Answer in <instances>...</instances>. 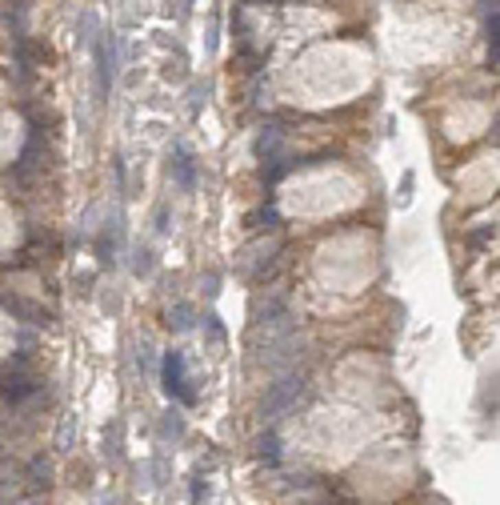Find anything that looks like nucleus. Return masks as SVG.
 Wrapping results in <instances>:
<instances>
[{"label":"nucleus","instance_id":"nucleus-1","mask_svg":"<svg viewBox=\"0 0 500 505\" xmlns=\"http://www.w3.org/2000/svg\"><path fill=\"white\" fill-rule=\"evenodd\" d=\"M92 61H96V105L109 100L116 80V36L113 32H100V41L92 45Z\"/></svg>","mask_w":500,"mask_h":505},{"label":"nucleus","instance_id":"nucleus-2","mask_svg":"<svg viewBox=\"0 0 500 505\" xmlns=\"http://www.w3.org/2000/svg\"><path fill=\"white\" fill-rule=\"evenodd\" d=\"M160 377H164V389L172 393L177 401L184 405H192L196 401V393H192V381H188V369H184V353H164V365H160Z\"/></svg>","mask_w":500,"mask_h":505},{"label":"nucleus","instance_id":"nucleus-3","mask_svg":"<svg viewBox=\"0 0 500 505\" xmlns=\"http://www.w3.org/2000/svg\"><path fill=\"white\" fill-rule=\"evenodd\" d=\"M296 397H300V373H284V377H276V385L269 389V397H264V417L284 413Z\"/></svg>","mask_w":500,"mask_h":505},{"label":"nucleus","instance_id":"nucleus-4","mask_svg":"<svg viewBox=\"0 0 500 505\" xmlns=\"http://www.w3.org/2000/svg\"><path fill=\"white\" fill-rule=\"evenodd\" d=\"M168 173H172V181L188 193V189L196 184V164H192V153L177 144V149H172V157H168Z\"/></svg>","mask_w":500,"mask_h":505},{"label":"nucleus","instance_id":"nucleus-5","mask_svg":"<svg viewBox=\"0 0 500 505\" xmlns=\"http://www.w3.org/2000/svg\"><path fill=\"white\" fill-rule=\"evenodd\" d=\"M36 389H41V385H36L32 377H8V385H4V397H8L12 405H21V401H28V397H32Z\"/></svg>","mask_w":500,"mask_h":505},{"label":"nucleus","instance_id":"nucleus-6","mask_svg":"<svg viewBox=\"0 0 500 505\" xmlns=\"http://www.w3.org/2000/svg\"><path fill=\"white\" fill-rule=\"evenodd\" d=\"M52 482V469H48V458H36L28 465V489H48Z\"/></svg>","mask_w":500,"mask_h":505},{"label":"nucleus","instance_id":"nucleus-7","mask_svg":"<svg viewBox=\"0 0 500 505\" xmlns=\"http://www.w3.org/2000/svg\"><path fill=\"white\" fill-rule=\"evenodd\" d=\"M164 425H160V433H164V441H181L184 437V417L177 413V409H168V413L160 417Z\"/></svg>","mask_w":500,"mask_h":505},{"label":"nucleus","instance_id":"nucleus-8","mask_svg":"<svg viewBox=\"0 0 500 505\" xmlns=\"http://www.w3.org/2000/svg\"><path fill=\"white\" fill-rule=\"evenodd\" d=\"M168 321H172V329H177V333L192 329V309H188V305H177V309L168 313Z\"/></svg>","mask_w":500,"mask_h":505},{"label":"nucleus","instance_id":"nucleus-9","mask_svg":"<svg viewBox=\"0 0 500 505\" xmlns=\"http://www.w3.org/2000/svg\"><path fill=\"white\" fill-rule=\"evenodd\" d=\"M104 449H109V458H120V421H113L109 425V433H104Z\"/></svg>","mask_w":500,"mask_h":505},{"label":"nucleus","instance_id":"nucleus-10","mask_svg":"<svg viewBox=\"0 0 500 505\" xmlns=\"http://www.w3.org/2000/svg\"><path fill=\"white\" fill-rule=\"evenodd\" d=\"M133 273H137V277H148V273H152V249H140V252H137V265H133Z\"/></svg>","mask_w":500,"mask_h":505},{"label":"nucleus","instance_id":"nucleus-11","mask_svg":"<svg viewBox=\"0 0 500 505\" xmlns=\"http://www.w3.org/2000/svg\"><path fill=\"white\" fill-rule=\"evenodd\" d=\"M260 458H264V461H276V458H280V445H276V437H260Z\"/></svg>","mask_w":500,"mask_h":505}]
</instances>
